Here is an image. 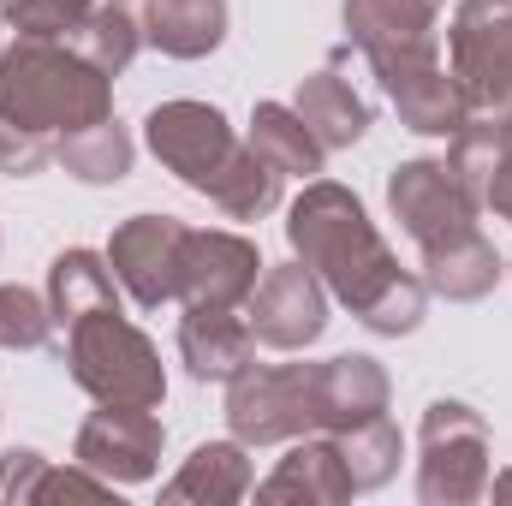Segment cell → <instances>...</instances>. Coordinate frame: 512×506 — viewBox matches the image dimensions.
I'll return each mask as SVG.
<instances>
[{
  "mask_svg": "<svg viewBox=\"0 0 512 506\" xmlns=\"http://www.w3.org/2000/svg\"><path fill=\"white\" fill-rule=\"evenodd\" d=\"M54 340V310L42 292L6 280L0 286V352H42Z\"/></svg>",
  "mask_w": 512,
  "mask_h": 506,
  "instance_id": "28",
  "label": "cell"
},
{
  "mask_svg": "<svg viewBox=\"0 0 512 506\" xmlns=\"http://www.w3.org/2000/svg\"><path fill=\"white\" fill-rule=\"evenodd\" d=\"M286 245L292 256L328 286L334 304H346L370 334H411L429 310L423 274H405L399 256L387 251L370 209L334 185V179H304V191L286 209Z\"/></svg>",
  "mask_w": 512,
  "mask_h": 506,
  "instance_id": "1",
  "label": "cell"
},
{
  "mask_svg": "<svg viewBox=\"0 0 512 506\" xmlns=\"http://www.w3.org/2000/svg\"><path fill=\"white\" fill-rule=\"evenodd\" d=\"M179 358L197 381H233L245 364H256V334L245 310H209L185 304L179 316Z\"/></svg>",
  "mask_w": 512,
  "mask_h": 506,
  "instance_id": "18",
  "label": "cell"
},
{
  "mask_svg": "<svg viewBox=\"0 0 512 506\" xmlns=\"http://www.w3.org/2000/svg\"><path fill=\"white\" fill-rule=\"evenodd\" d=\"M245 143H251L274 173H286V179H316L322 161H328V149L316 143V131L304 126L298 108H286V102H256Z\"/></svg>",
  "mask_w": 512,
  "mask_h": 506,
  "instance_id": "24",
  "label": "cell"
},
{
  "mask_svg": "<svg viewBox=\"0 0 512 506\" xmlns=\"http://www.w3.org/2000/svg\"><path fill=\"white\" fill-rule=\"evenodd\" d=\"M137 36L167 60H203L227 42V0H126Z\"/></svg>",
  "mask_w": 512,
  "mask_h": 506,
  "instance_id": "19",
  "label": "cell"
},
{
  "mask_svg": "<svg viewBox=\"0 0 512 506\" xmlns=\"http://www.w3.org/2000/svg\"><path fill=\"white\" fill-rule=\"evenodd\" d=\"M227 429L245 447L316 435V364H245L227 381Z\"/></svg>",
  "mask_w": 512,
  "mask_h": 506,
  "instance_id": "6",
  "label": "cell"
},
{
  "mask_svg": "<svg viewBox=\"0 0 512 506\" xmlns=\"http://www.w3.org/2000/svg\"><path fill=\"white\" fill-rule=\"evenodd\" d=\"M489 423L465 399H435L417 429V501L471 506L489 495Z\"/></svg>",
  "mask_w": 512,
  "mask_h": 506,
  "instance_id": "4",
  "label": "cell"
},
{
  "mask_svg": "<svg viewBox=\"0 0 512 506\" xmlns=\"http://www.w3.org/2000/svg\"><path fill=\"white\" fill-rule=\"evenodd\" d=\"M0 18H6V12H0ZM0 54H6V42H0Z\"/></svg>",
  "mask_w": 512,
  "mask_h": 506,
  "instance_id": "33",
  "label": "cell"
},
{
  "mask_svg": "<svg viewBox=\"0 0 512 506\" xmlns=\"http://www.w3.org/2000/svg\"><path fill=\"white\" fill-rule=\"evenodd\" d=\"M179 245L185 221L173 215H131L108 239V268L137 310H161L179 298Z\"/></svg>",
  "mask_w": 512,
  "mask_h": 506,
  "instance_id": "13",
  "label": "cell"
},
{
  "mask_svg": "<svg viewBox=\"0 0 512 506\" xmlns=\"http://www.w3.org/2000/svg\"><path fill=\"white\" fill-rule=\"evenodd\" d=\"M60 334H66V370L96 405H143V411H155L167 399L161 352L126 310H90Z\"/></svg>",
  "mask_w": 512,
  "mask_h": 506,
  "instance_id": "3",
  "label": "cell"
},
{
  "mask_svg": "<svg viewBox=\"0 0 512 506\" xmlns=\"http://www.w3.org/2000/svg\"><path fill=\"white\" fill-rule=\"evenodd\" d=\"M489 495L495 501H512V477H489Z\"/></svg>",
  "mask_w": 512,
  "mask_h": 506,
  "instance_id": "32",
  "label": "cell"
},
{
  "mask_svg": "<svg viewBox=\"0 0 512 506\" xmlns=\"http://www.w3.org/2000/svg\"><path fill=\"white\" fill-rule=\"evenodd\" d=\"M280 185H286V173H274L251 143H245V149H239V161L227 167V179L209 191V203H215L227 221H262V215H274V209H280Z\"/></svg>",
  "mask_w": 512,
  "mask_h": 506,
  "instance_id": "26",
  "label": "cell"
},
{
  "mask_svg": "<svg viewBox=\"0 0 512 506\" xmlns=\"http://www.w3.org/2000/svg\"><path fill=\"white\" fill-rule=\"evenodd\" d=\"M161 417L143 411V405H102L78 423V441H72V459L84 471H96L102 483L131 489V483H149L155 465H161Z\"/></svg>",
  "mask_w": 512,
  "mask_h": 506,
  "instance_id": "11",
  "label": "cell"
},
{
  "mask_svg": "<svg viewBox=\"0 0 512 506\" xmlns=\"http://www.w3.org/2000/svg\"><path fill=\"white\" fill-rule=\"evenodd\" d=\"M501 274H507V262H501V251L483 239V227L465 233V239H453V245L423 251V286L441 292L447 304H477V298H489Z\"/></svg>",
  "mask_w": 512,
  "mask_h": 506,
  "instance_id": "22",
  "label": "cell"
},
{
  "mask_svg": "<svg viewBox=\"0 0 512 506\" xmlns=\"http://www.w3.org/2000/svg\"><path fill=\"white\" fill-rule=\"evenodd\" d=\"M483 120H489V126H495V131H501V137L512 143V102H507V108H489Z\"/></svg>",
  "mask_w": 512,
  "mask_h": 506,
  "instance_id": "31",
  "label": "cell"
},
{
  "mask_svg": "<svg viewBox=\"0 0 512 506\" xmlns=\"http://www.w3.org/2000/svg\"><path fill=\"white\" fill-rule=\"evenodd\" d=\"M48 310H54V328H72L90 310H120V280L108 268V251L72 245V251L54 256V268H48Z\"/></svg>",
  "mask_w": 512,
  "mask_h": 506,
  "instance_id": "21",
  "label": "cell"
},
{
  "mask_svg": "<svg viewBox=\"0 0 512 506\" xmlns=\"http://www.w3.org/2000/svg\"><path fill=\"white\" fill-rule=\"evenodd\" d=\"M0 114L36 137H72L114 114V78L60 42L18 36L0 54Z\"/></svg>",
  "mask_w": 512,
  "mask_h": 506,
  "instance_id": "2",
  "label": "cell"
},
{
  "mask_svg": "<svg viewBox=\"0 0 512 506\" xmlns=\"http://www.w3.org/2000/svg\"><path fill=\"white\" fill-rule=\"evenodd\" d=\"M441 6H447V0H346L340 18H346L352 48L376 66V60H393V54H423V48H435Z\"/></svg>",
  "mask_w": 512,
  "mask_h": 506,
  "instance_id": "15",
  "label": "cell"
},
{
  "mask_svg": "<svg viewBox=\"0 0 512 506\" xmlns=\"http://www.w3.org/2000/svg\"><path fill=\"white\" fill-rule=\"evenodd\" d=\"M387 399H393V381L364 352L316 364V429L322 435H346V429H358L370 417H387Z\"/></svg>",
  "mask_w": 512,
  "mask_h": 506,
  "instance_id": "17",
  "label": "cell"
},
{
  "mask_svg": "<svg viewBox=\"0 0 512 506\" xmlns=\"http://www.w3.org/2000/svg\"><path fill=\"white\" fill-rule=\"evenodd\" d=\"M387 209L393 221L405 227V239L417 251H435V245H453L465 233H477L483 209L471 203V191L459 185V173L447 167V155H417V161H399L387 173Z\"/></svg>",
  "mask_w": 512,
  "mask_h": 506,
  "instance_id": "8",
  "label": "cell"
},
{
  "mask_svg": "<svg viewBox=\"0 0 512 506\" xmlns=\"http://www.w3.org/2000/svg\"><path fill=\"white\" fill-rule=\"evenodd\" d=\"M358 495L346 459H340V441L334 435H298L286 441V459L256 483V501H304V506H340Z\"/></svg>",
  "mask_w": 512,
  "mask_h": 506,
  "instance_id": "16",
  "label": "cell"
},
{
  "mask_svg": "<svg viewBox=\"0 0 512 506\" xmlns=\"http://www.w3.org/2000/svg\"><path fill=\"white\" fill-rule=\"evenodd\" d=\"M54 161V137H36V131L12 126L6 114H0V173L6 179H30V173H42Z\"/></svg>",
  "mask_w": 512,
  "mask_h": 506,
  "instance_id": "29",
  "label": "cell"
},
{
  "mask_svg": "<svg viewBox=\"0 0 512 506\" xmlns=\"http://www.w3.org/2000/svg\"><path fill=\"white\" fill-rule=\"evenodd\" d=\"M131 155H137V143H131V131L120 126L114 114L54 143V161H60L72 179H84V185H120L131 173Z\"/></svg>",
  "mask_w": 512,
  "mask_h": 506,
  "instance_id": "25",
  "label": "cell"
},
{
  "mask_svg": "<svg viewBox=\"0 0 512 506\" xmlns=\"http://www.w3.org/2000/svg\"><path fill=\"white\" fill-rule=\"evenodd\" d=\"M48 459L36 447H12L0 453V501H36V483H42Z\"/></svg>",
  "mask_w": 512,
  "mask_h": 506,
  "instance_id": "30",
  "label": "cell"
},
{
  "mask_svg": "<svg viewBox=\"0 0 512 506\" xmlns=\"http://www.w3.org/2000/svg\"><path fill=\"white\" fill-rule=\"evenodd\" d=\"M328 286L292 256V262H274L262 268L256 292L245 298V322H251L256 346L268 352H304L328 334Z\"/></svg>",
  "mask_w": 512,
  "mask_h": 506,
  "instance_id": "10",
  "label": "cell"
},
{
  "mask_svg": "<svg viewBox=\"0 0 512 506\" xmlns=\"http://www.w3.org/2000/svg\"><path fill=\"white\" fill-rule=\"evenodd\" d=\"M382 78L387 102L399 108V120L423 137H453V131L471 120V102L453 78V66L441 60V48H423V54H393L370 66Z\"/></svg>",
  "mask_w": 512,
  "mask_h": 506,
  "instance_id": "14",
  "label": "cell"
},
{
  "mask_svg": "<svg viewBox=\"0 0 512 506\" xmlns=\"http://www.w3.org/2000/svg\"><path fill=\"white\" fill-rule=\"evenodd\" d=\"M6 6H12V0H0V12H6Z\"/></svg>",
  "mask_w": 512,
  "mask_h": 506,
  "instance_id": "34",
  "label": "cell"
},
{
  "mask_svg": "<svg viewBox=\"0 0 512 506\" xmlns=\"http://www.w3.org/2000/svg\"><path fill=\"white\" fill-rule=\"evenodd\" d=\"M298 120L316 131V143L322 149H352L364 131H370V102L352 90V78H340V60L334 66H322V72H310L304 84H298Z\"/></svg>",
  "mask_w": 512,
  "mask_h": 506,
  "instance_id": "20",
  "label": "cell"
},
{
  "mask_svg": "<svg viewBox=\"0 0 512 506\" xmlns=\"http://www.w3.org/2000/svg\"><path fill=\"white\" fill-rule=\"evenodd\" d=\"M256 483H251V459H245V441H203L179 477L161 489V501H203V506H227V501H245Z\"/></svg>",
  "mask_w": 512,
  "mask_h": 506,
  "instance_id": "23",
  "label": "cell"
},
{
  "mask_svg": "<svg viewBox=\"0 0 512 506\" xmlns=\"http://www.w3.org/2000/svg\"><path fill=\"white\" fill-rule=\"evenodd\" d=\"M334 441H340V459H346L358 489H382L387 477L399 471V459H405V441H399L393 417H370V423H358V429H346Z\"/></svg>",
  "mask_w": 512,
  "mask_h": 506,
  "instance_id": "27",
  "label": "cell"
},
{
  "mask_svg": "<svg viewBox=\"0 0 512 506\" xmlns=\"http://www.w3.org/2000/svg\"><path fill=\"white\" fill-rule=\"evenodd\" d=\"M6 24L30 42H60L72 54H84L108 78H120L131 66V54L143 48L126 0H12Z\"/></svg>",
  "mask_w": 512,
  "mask_h": 506,
  "instance_id": "5",
  "label": "cell"
},
{
  "mask_svg": "<svg viewBox=\"0 0 512 506\" xmlns=\"http://www.w3.org/2000/svg\"><path fill=\"white\" fill-rule=\"evenodd\" d=\"M262 251L245 233L227 227H185L179 245V304H209V310H245V298L262 280Z\"/></svg>",
  "mask_w": 512,
  "mask_h": 506,
  "instance_id": "12",
  "label": "cell"
},
{
  "mask_svg": "<svg viewBox=\"0 0 512 506\" xmlns=\"http://www.w3.org/2000/svg\"><path fill=\"white\" fill-rule=\"evenodd\" d=\"M447 66L471 114L512 102V0H459L447 24Z\"/></svg>",
  "mask_w": 512,
  "mask_h": 506,
  "instance_id": "9",
  "label": "cell"
},
{
  "mask_svg": "<svg viewBox=\"0 0 512 506\" xmlns=\"http://www.w3.org/2000/svg\"><path fill=\"white\" fill-rule=\"evenodd\" d=\"M143 143H149V155H155L179 185H191L197 197H209V191L227 179V167L239 161V149H245L239 131L227 126V114H221L215 102H191V96L149 108Z\"/></svg>",
  "mask_w": 512,
  "mask_h": 506,
  "instance_id": "7",
  "label": "cell"
}]
</instances>
